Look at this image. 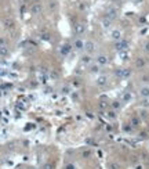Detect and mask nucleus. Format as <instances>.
<instances>
[{
  "label": "nucleus",
  "mask_w": 149,
  "mask_h": 169,
  "mask_svg": "<svg viewBox=\"0 0 149 169\" xmlns=\"http://www.w3.org/2000/svg\"><path fill=\"white\" fill-rule=\"evenodd\" d=\"M95 50H97V43H95L94 40H91V39L84 40V51H86V54H93Z\"/></svg>",
  "instance_id": "0eeeda50"
},
{
  "label": "nucleus",
  "mask_w": 149,
  "mask_h": 169,
  "mask_svg": "<svg viewBox=\"0 0 149 169\" xmlns=\"http://www.w3.org/2000/svg\"><path fill=\"white\" fill-rule=\"evenodd\" d=\"M86 29H87V25H86V22H78L74 24V28H73V33L76 36H81L86 33Z\"/></svg>",
  "instance_id": "6e6552de"
},
{
  "label": "nucleus",
  "mask_w": 149,
  "mask_h": 169,
  "mask_svg": "<svg viewBox=\"0 0 149 169\" xmlns=\"http://www.w3.org/2000/svg\"><path fill=\"white\" fill-rule=\"evenodd\" d=\"M17 169H24V168H22V166H21V168H20V166H18V168H17Z\"/></svg>",
  "instance_id": "c03bdc74"
},
{
  "label": "nucleus",
  "mask_w": 149,
  "mask_h": 169,
  "mask_svg": "<svg viewBox=\"0 0 149 169\" xmlns=\"http://www.w3.org/2000/svg\"><path fill=\"white\" fill-rule=\"evenodd\" d=\"M109 61H110V60H109V55H108V54H104V53H101V54H97V57H94V62L100 65L101 68L109 64Z\"/></svg>",
  "instance_id": "39448f33"
},
{
  "label": "nucleus",
  "mask_w": 149,
  "mask_h": 169,
  "mask_svg": "<svg viewBox=\"0 0 149 169\" xmlns=\"http://www.w3.org/2000/svg\"><path fill=\"white\" fill-rule=\"evenodd\" d=\"M112 25H113V21H110L109 18H106V17H102L101 18V26H102V29L104 31H108L112 28Z\"/></svg>",
  "instance_id": "2eb2a0df"
},
{
  "label": "nucleus",
  "mask_w": 149,
  "mask_h": 169,
  "mask_svg": "<svg viewBox=\"0 0 149 169\" xmlns=\"http://www.w3.org/2000/svg\"><path fill=\"white\" fill-rule=\"evenodd\" d=\"M49 8H50V10H57V8H58V3H57L55 0L50 2V3H49Z\"/></svg>",
  "instance_id": "72a5a7b5"
},
{
  "label": "nucleus",
  "mask_w": 149,
  "mask_h": 169,
  "mask_svg": "<svg viewBox=\"0 0 149 169\" xmlns=\"http://www.w3.org/2000/svg\"><path fill=\"white\" fill-rule=\"evenodd\" d=\"M123 129H124V132H133V130H134V129H133V128L130 126V125H128V124H127V125H126V126H124V128H123Z\"/></svg>",
  "instance_id": "58836bf2"
},
{
  "label": "nucleus",
  "mask_w": 149,
  "mask_h": 169,
  "mask_svg": "<svg viewBox=\"0 0 149 169\" xmlns=\"http://www.w3.org/2000/svg\"><path fill=\"white\" fill-rule=\"evenodd\" d=\"M88 74H91V75H98L101 72V67L98 64H95V62H93V64L88 67Z\"/></svg>",
  "instance_id": "f3484780"
},
{
  "label": "nucleus",
  "mask_w": 149,
  "mask_h": 169,
  "mask_svg": "<svg viewBox=\"0 0 149 169\" xmlns=\"http://www.w3.org/2000/svg\"><path fill=\"white\" fill-rule=\"evenodd\" d=\"M128 47H130V42L127 39H122V40H119V42H113V50L116 53L126 51V50H128Z\"/></svg>",
  "instance_id": "f03ea898"
},
{
  "label": "nucleus",
  "mask_w": 149,
  "mask_h": 169,
  "mask_svg": "<svg viewBox=\"0 0 149 169\" xmlns=\"http://www.w3.org/2000/svg\"><path fill=\"white\" fill-rule=\"evenodd\" d=\"M139 82H141V85H146V86H149V74L141 75V78H139Z\"/></svg>",
  "instance_id": "cd10ccee"
},
{
  "label": "nucleus",
  "mask_w": 149,
  "mask_h": 169,
  "mask_svg": "<svg viewBox=\"0 0 149 169\" xmlns=\"http://www.w3.org/2000/svg\"><path fill=\"white\" fill-rule=\"evenodd\" d=\"M62 169H78V166H76V164H73V162H66Z\"/></svg>",
  "instance_id": "2f4dec72"
},
{
  "label": "nucleus",
  "mask_w": 149,
  "mask_h": 169,
  "mask_svg": "<svg viewBox=\"0 0 149 169\" xmlns=\"http://www.w3.org/2000/svg\"><path fill=\"white\" fill-rule=\"evenodd\" d=\"M72 46H73V50H74V51H78V53L84 51V40L81 39L80 36H79V38H76V39L73 40Z\"/></svg>",
  "instance_id": "1a4fd4ad"
},
{
  "label": "nucleus",
  "mask_w": 149,
  "mask_h": 169,
  "mask_svg": "<svg viewBox=\"0 0 149 169\" xmlns=\"http://www.w3.org/2000/svg\"><path fill=\"white\" fill-rule=\"evenodd\" d=\"M42 11H43V4L39 3V2H36V3H33L30 6V14L32 15H39V14H42Z\"/></svg>",
  "instance_id": "f8f14e48"
},
{
  "label": "nucleus",
  "mask_w": 149,
  "mask_h": 169,
  "mask_svg": "<svg viewBox=\"0 0 149 169\" xmlns=\"http://www.w3.org/2000/svg\"><path fill=\"white\" fill-rule=\"evenodd\" d=\"M106 118L108 119H110V121H115L117 118V112L115 110H112V108H110V110H106Z\"/></svg>",
  "instance_id": "4be33fe9"
},
{
  "label": "nucleus",
  "mask_w": 149,
  "mask_h": 169,
  "mask_svg": "<svg viewBox=\"0 0 149 169\" xmlns=\"http://www.w3.org/2000/svg\"><path fill=\"white\" fill-rule=\"evenodd\" d=\"M138 115L139 118H141V121H144V119H146V118L149 117V114H148V110H146V108H141V110L138 111Z\"/></svg>",
  "instance_id": "393cba45"
},
{
  "label": "nucleus",
  "mask_w": 149,
  "mask_h": 169,
  "mask_svg": "<svg viewBox=\"0 0 149 169\" xmlns=\"http://www.w3.org/2000/svg\"><path fill=\"white\" fill-rule=\"evenodd\" d=\"M0 46H6V40L3 38H0Z\"/></svg>",
  "instance_id": "a19ab883"
},
{
  "label": "nucleus",
  "mask_w": 149,
  "mask_h": 169,
  "mask_svg": "<svg viewBox=\"0 0 149 169\" xmlns=\"http://www.w3.org/2000/svg\"><path fill=\"white\" fill-rule=\"evenodd\" d=\"M144 51H145V54L149 55V40H146V42L144 43Z\"/></svg>",
  "instance_id": "e433bc0d"
},
{
  "label": "nucleus",
  "mask_w": 149,
  "mask_h": 169,
  "mask_svg": "<svg viewBox=\"0 0 149 169\" xmlns=\"http://www.w3.org/2000/svg\"><path fill=\"white\" fill-rule=\"evenodd\" d=\"M108 169H122V166H120L117 162L112 161V162H109V164H108Z\"/></svg>",
  "instance_id": "7c9ffc66"
},
{
  "label": "nucleus",
  "mask_w": 149,
  "mask_h": 169,
  "mask_svg": "<svg viewBox=\"0 0 149 169\" xmlns=\"http://www.w3.org/2000/svg\"><path fill=\"white\" fill-rule=\"evenodd\" d=\"M146 65H148V60H146L145 57H142V55H138V57L134 60V68L138 69V71L145 69Z\"/></svg>",
  "instance_id": "423d86ee"
},
{
  "label": "nucleus",
  "mask_w": 149,
  "mask_h": 169,
  "mask_svg": "<svg viewBox=\"0 0 149 169\" xmlns=\"http://www.w3.org/2000/svg\"><path fill=\"white\" fill-rule=\"evenodd\" d=\"M94 62V58H93V55L91 54H83L80 58V65H83V67H90L91 64Z\"/></svg>",
  "instance_id": "9b49d317"
},
{
  "label": "nucleus",
  "mask_w": 149,
  "mask_h": 169,
  "mask_svg": "<svg viewBox=\"0 0 149 169\" xmlns=\"http://www.w3.org/2000/svg\"><path fill=\"white\" fill-rule=\"evenodd\" d=\"M72 50H73V46H72V43H69V42H65V43H62L61 46H59V55L61 57H68L69 54L72 53Z\"/></svg>",
  "instance_id": "20e7f679"
},
{
  "label": "nucleus",
  "mask_w": 149,
  "mask_h": 169,
  "mask_svg": "<svg viewBox=\"0 0 149 169\" xmlns=\"http://www.w3.org/2000/svg\"><path fill=\"white\" fill-rule=\"evenodd\" d=\"M109 38H110V40H113V42H119V40L123 39V32H122V29H119V28L112 29L109 33Z\"/></svg>",
  "instance_id": "9d476101"
},
{
  "label": "nucleus",
  "mask_w": 149,
  "mask_h": 169,
  "mask_svg": "<svg viewBox=\"0 0 149 169\" xmlns=\"http://www.w3.org/2000/svg\"><path fill=\"white\" fill-rule=\"evenodd\" d=\"M42 169H55V164L51 162V161H47L42 165Z\"/></svg>",
  "instance_id": "c85d7f7f"
},
{
  "label": "nucleus",
  "mask_w": 149,
  "mask_h": 169,
  "mask_svg": "<svg viewBox=\"0 0 149 169\" xmlns=\"http://www.w3.org/2000/svg\"><path fill=\"white\" fill-rule=\"evenodd\" d=\"M131 100H133V93H131V91H128V90L123 91L120 101H122L123 104H128V103H131Z\"/></svg>",
  "instance_id": "dca6fc26"
},
{
  "label": "nucleus",
  "mask_w": 149,
  "mask_h": 169,
  "mask_svg": "<svg viewBox=\"0 0 149 169\" xmlns=\"http://www.w3.org/2000/svg\"><path fill=\"white\" fill-rule=\"evenodd\" d=\"M4 75V71H3V68H0V76H3Z\"/></svg>",
  "instance_id": "37998d69"
},
{
  "label": "nucleus",
  "mask_w": 149,
  "mask_h": 169,
  "mask_svg": "<svg viewBox=\"0 0 149 169\" xmlns=\"http://www.w3.org/2000/svg\"><path fill=\"white\" fill-rule=\"evenodd\" d=\"M138 96L141 98H148L149 97V86L146 85H141L138 88Z\"/></svg>",
  "instance_id": "4468645a"
},
{
  "label": "nucleus",
  "mask_w": 149,
  "mask_h": 169,
  "mask_svg": "<svg viewBox=\"0 0 149 169\" xmlns=\"http://www.w3.org/2000/svg\"><path fill=\"white\" fill-rule=\"evenodd\" d=\"M91 155H93V151H91L90 148H86L81 151V158L88 159V158H91Z\"/></svg>",
  "instance_id": "bb28decb"
},
{
  "label": "nucleus",
  "mask_w": 149,
  "mask_h": 169,
  "mask_svg": "<svg viewBox=\"0 0 149 169\" xmlns=\"http://www.w3.org/2000/svg\"><path fill=\"white\" fill-rule=\"evenodd\" d=\"M117 55H119V58L122 60V61H128V60H130L128 50H126V51H119V53H117Z\"/></svg>",
  "instance_id": "5701e85b"
},
{
  "label": "nucleus",
  "mask_w": 149,
  "mask_h": 169,
  "mask_svg": "<svg viewBox=\"0 0 149 169\" xmlns=\"http://www.w3.org/2000/svg\"><path fill=\"white\" fill-rule=\"evenodd\" d=\"M0 119H2V111H0Z\"/></svg>",
  "instance_id": "a18cd8bd"
},
{
  "label": "nucleus",
  "mask_w": 149,
  "mask_h": 169,
  "mask_svg": "<svg viewBox=\"0 0 149 169\" xmlns=\"http://www.w3.org/2000/svg\"><path fill=\"white\" fill-rule=\"evenodd\" d=\"M131 76H133V68L126 67V68L123 69V78H122V81H127V79H130Z\"/></svg>",
  "instance_id": "412c9836"
},
{
  "label": "nucleus",
  "mask_w": 149,
  "mask_h": 169,
  "mask_svg": "<svg viewBox=\"0 0 149 169\" xmlns=\"http://www.w3.org/2000/svg\"><path fill=\"white\" fill-rule=\"evenodd\" d=\"M148 136H149V133H146V132H141V133H139V139H141V140L146 139Z\"/></svg>",
  "instance_id": "4c0bfd02"
},
{
  "label": "nucleus",
  "mask_w": 149,
  "mask_h": 169,
  "mask_svg": "<svg viewBox=\"0 0 149 169\" xmlns=\"http://www.w3.org/2000/svg\"><path fill=\"white\" fill-rule=\"evenodd\" d=\"M123 69L124 68H116L115 69L113 75H115V78H116L117 81H122V78H123Z\"/></svg>",
  "instance_id": "a878e982"
},
{
  "label": "nucleus",
  "mask_w": 149,
  "mask_h": 169,
  "mask_svg": "<svg viewBox=\"0 0 149 169\" xmlns=\"http://www.w3.org/2000/svg\"><path fill=\"white\" fill-rule=\"evenodd\" d=\"M105 17L115 22V21L119 18V8H117V7H115V6L108 7V8H106V13H105Z\"/></svg>",
  "instance_id": "7ed1b4c3"
},
{
  "label": "nucleus",
  "mask_w": 149,
  "mask_h": 169,
  "mask_svg": "<svg viewBox=\"0 0 149 169\" xmlns=\"http://www.w3.org/2000/svg\"><path fill=\"white\" fill-rule=\"evenodd\" d=\"M144 2H145V0H133V3L135 4V6H139V4L144 3Z\"/></svg>",
  "instance_id": "ea45409f"
},
{
  "label": "nucleus",
  "mask_w": 149,
  "mask_h": 169,
  "mask_svg": "<svg viewBox=\"0 0 149 169\" xmlns=\"http://www.w3.org/2000/svg\"><path fill=\"white\" fill-rule=\"evenodd\" d=\"M61 93H62V94H69V93H71L69 86H62V88H61Z\"/></svg>",
  "instance_id": "c9c22d12"
},
{
  "label": "nucleus",
  "mask_w": 149,
  "mask_h": 169,
  "mask_svg": "<svg viewBox=\"0 0 149 169\" xmlns=\"http://www.w3.org/2000/svg\"><path fill=\"white\" fill-rule=\"evenodd\" d=\"M139 105H141L142 108H146V110H148L149 108V97L148 98H141V100H139Z\"/></svg>",
  "instance_id": "c756f323"
},
{
  "label": "nucleus",
  "mask_w": 149,
  "mask_h": 169,
  "mask_svg": "<svg viewBox=\"0 0 149 169\" xmlns=\"http://www.w3.org/2000/svg\"><path fill=\"white\" fill-rule=\"evenodd\" d=\"M10 54H11V51L7 46H0V57L7 58V57H10Z\"/></svg>",
  "instance_id": "aec40b11"
},
{
  "label": "nucleus",
  "mask_w": 149,
  "mask_h": 169,
  "mask_svg": "<svg viewBox=\"0 0 149 169\" xmlns=\"http://www.w3.org/2000/svg\"><path fill=\"white\" fill-rule=\"evenodd\" d=\"M3 26L6 29H14V28H15V21H14L13 18H4Z\"/></svg>",
  "instance_id": "a211bd4d"
},
{
  "label": "nucleus",
  "mask_w": 149,
  "mask_h": 169,
  "mask_svg": "<svg viewBox=\"0 0 149 169\" xmlns=\"http://www.w3.org/2000/svg\"><path fill=\"white\" fill-rule=\"evenodd\" d=\"M141 124H142V121H141V118H139L138 115H133V117L130 118L128 125L133 128V129H137V128H139V126H141Z\"/></svg>",
  "instance_id": "ddd939ff"
},
{
  "label": "nucleus",
  "mask_w": 149,
  "mask_h": 169,
  "mask_svg": "<svg viewBox=\"0 0 149 169\" xmlns=\"http://www.w3.org/2000/svg\"><path fill=\"white\" fill-rule=\"evenodd\" d=\"M86 8H87V6H86V4H83V3H81V4H80V10H86Z\"/></svg>",
  "instance_id": "79ce46f5"
},
{
  "label": "nucleus",
  "mask_w": 149,
  "mask_h": 169,
  "mask_svg": "<svg viewBox=\"0 0 149 169\" xmlns=\"http://www.w3.org/2000/svg\"><path fill=\"white\" fill-rule=\"evenodd\" d=\"M40 39H42V40H50V33L49 32L40 33Z\"/></svg>",
  "instance_id": "f704fd0d"
},
{
  "label": "nucleus",
  "mask_w": 149,
  "mask_h": 169,
  "mask_svg": "<svg viewBox=\"0 0 149 169\" xmlns=\"http://www.w3.org/2000/svg\"><path fill=\"white\" fill-rule=\"evenodd\" d=\"M109 107L112 108V110H115L117 112V111H120L122 110V107H123V103L120 100H113L112 103H109Z\"/></svg>",
  "instance_id": "6ab92c4d"
},
{
  "label": "nucleus",
  "mask_w": 149,
  "mask_h": 169,
  "mask_svg": "<svg viewBox=\"0 0 149 169\" xmlns=\"http://www.w3.org/2000/svg\"><path fill=\"white\" fill-rule=\"evenodd\" d=\"M108 107H109V103H108V101H105V100H100V101H98V110H100V111L108 110Z\"/></svg>",
  "instance_id": "b1692460"
},
{
  "label": "nucleus",
  "mask_w": 149,
  "mask_h": 169,
  "mask_svg": "<svg viewBox=\"0 0 149 169\" xmlns=\"http://www.w3.org/2000/svg\"><path fill=\"white\" fill-rule=\"evenodd\" d=\"M50 78L52 79V81H57V79L59 78V74L57 71H55V69H52L51 72H50Z\"/></svg>",
  "instance_id": "473e14b6"
},
{
  "label": "nucleus",
  "mask_w": 149,
  "mask_h": 169,
  "mask_svg": "<svg viewBox=\"0 0 149 169\" xmlns=\"http://www.w3.org/2000/svg\"><path fill=\"white\" fill-rule=\"evenodd\" d=\"M148 165H149V157H148Z\"/></svg>",
  "instance_id": "49530a36"
},
{
  "label": "nucleus",
  "mask_w": 149,
  "mask_h": 169,
  "mask_svg": "<svg viewBox=\"0 0 149 169\" xmlns=\"http://www.w3.org/2000/svg\"><path fill=\"white\" fill-rule=\"evenodd\" d=\"M95 86L97 88H100V89H104V88H106L108 85H109V76H108L106 74H101V75H98L97 78H95Z\"/></svg>",
  "instance_id": "f257e3e1"
}]
</instances>
